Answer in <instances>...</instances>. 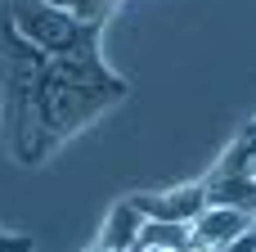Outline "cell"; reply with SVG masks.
Segmentation results:
<instances>
[{
    "mask_svg": "<svg viewBox=\"0 0 256 252\" xmlns=\"http://www.w3.org/2000/svg\"><path fill=\"white\" fill-rule=\"evenodd\" d=\"M126 95V81L112 77L99 63V41L72 50V54H54L45 59L36 90H32V108L27 122L14 140V153L22 162H40L50 153V144H58L63 135H72L76 126H86L94 113H104L108 104H117Z\"/></svg>",
    "mask_w": 256,
    "mask_h": 252,
    "instance_id": "1",
    "label": "cell"
},
{
    "mask_svg": "<svg viewBox=\"0 0 256 252\" xmlns=\"http://www.w3.org/2000/svg\"><path fill=\"white\" fill-rule=\"evenodd\" d=\"M9 23L18 27L22 41H32L40 54H72L90 41H99V23H76L68 9L50 5V0H9L4 5Z\"/></svg>",
    "mask_w": 256,
    "mask_h": 252,
    "instance_id": "2",
    "label": "cell"
},
{
    "mask_svg": "<svg viewBox=\"0 0 256 252\" xmlns=\"http://www.w3.org/2000/svg\"><path fill=\"white\" fill-rule=\"evenodd\" d=\"M256 221L252 216H243V212H234V207H202V216L189 225L194 230V252H220L230 248L238 234H248Z\"/></svg>",
    "mask_w": 256,
    "mask_h": 252,
    "instance_id": "3",
    "label": "cell"
},
{
    "mask_svg": "<svg viewBox=\"0 0 256 252\" xmlns=\"http://www.w3.org/2000/svg\"><path fill=\"white\" fill-rule=\"evenodd\" d=\"M148 221H176V225H194L207 207V194L202 185H189V189H171V194H144V198H130Z\"/></svg>",
    "mask_w": 256,
    "mask_h": 252,
    "instance_id": "4",
    "label": "cell"
},
{
    "mask_svg": "<svg viewBox=\"0 0 256 252\" xmlns=\"http://www.w3.org/2000/svg\"><path fill=\"white\" fill-rule=\"evenodd\" d=\"M202 194H207V207H234V212L256 221V176H225V171H216L202 185Z\"/></svg>",
    "mask_w": 256,
    "mask_h": 252,
    "instance_id": "5",
    "label": "cell"
},
{
    "mask_svg": "<svg viewBox=\"0 0 256 252\" xmlns=\"http://www.w3.org/2000/svg\"><path fill=\"white\" fill-rule=\"evenodd\" d=\"M144 212L126 198V203H117L112 207V216H108V225H104V243L99 248H108V252H130V248H140V234H144Z\"/></svg>",
    "mask_w": 256,
    "mask_h": 252,
    "instance_id": "6",
    "label": "cell"
},
{
    "mask_svg": "<svg viewBox=\"0 0 256 252\" xmlns=\"http://www.w3.org/2000/svg\"><path fill=\"white\" fill-rule=\"evenodd\" d=\"M140 248L144 252H194V230L176 225V221H144Z\"/></svg>",
    "mask_w": 256,
    "mask_h": 252,
    "instance_id": "7",
    "label": "cell"
},
{
    "mask_svg": "<svg viewBox=\"0 0 256 252\" xmlns=\"http://www.w3.org/2000/svg\"><path fill=\"white\" fill-rule=\"evenodd\" d=\"M50 5H58V9H68L76 23H99L108 9H112V0H50Z\"/></svg>",
    "mask_w": 256,
    "mask_h": 252,
    "instance_id": "8",
    "label": "cell"
},
{
    "mask_svg": "<svg viewBox=\"0 0 256 252\" xmlns=\"http://www.w3.org/2000/svg\"><path fill=\"white\" fill-rule=\"evenodd\" d=\"M0 252H32V239H22V234H0Z\"/></svg>",
    "mask_w": 256,
    "mask_h": 252,
    "instance_id": "9",
    "label": "cell"
},
{
    "mask_svg": "<svg viewBox=\"0 0 256 252\" xmlns=\"http://www.w3.org/2000/svg\"><path fill=\"white\" fill-rule=\"evenodd\" d=\"M220 252H256V225L248 230V234H238V239H234L230 248H220Z\"/></svg>",
    "mask_w": 256,
    "mask_h": 252,
    "instance_id": "10",
    "label": "cell"
},
{
    "mask_svg": "<svg viewBox=\"0 0 256 252\" xmlns=\"http://www.w3.org/2000/svg\"><path fill=\"white\" fill-rule=\"evenodd\" d=\"M90 252H108V248H90Z\"/></svg>",
    "mask_w": 256,
    "mask_h": 252,
    "instance_id": "11",
    "label": "cell"
},
{
    "mask_svg": "<svg viewBox=\"0 0 256 252\" xmlns=\"http://www.w3.org/2000/svg\"><path fill=\"white\" fill-rule=\"evenodd\" d=\"M252 176H256V162H252Z\"/></svg>",
    "mask_w": 256,
    "mask_h": 252,
    "instance_id": "12",
    "label": "cell"
},
{
    "mask_svg": "<svg viewBox=\"0 0 256 252\" xmlns=\"http://www.w3.org/2000/svg\"><path fill=\"white\" fill-rule=\"evenodd\" d=\"M130 252H144V248H130Z\"/></svg>",
    "mask_w": 256,
    "mask_h": 252,
    "instance_id": "13",
    "label": "cell"
}]
</instances>
